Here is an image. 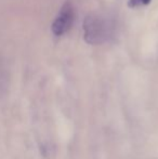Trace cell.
Wrapping results in <instances>:
<instances>
[{
    "label": "cell",
    "mask_w": 158,
    "mask_h": 159,
    "mask_svg": "<svg viewBox=\"0 0 158 159\" xmlns=\"http://www.w3.org/2000/svg\"><path fill=\"white\" fill-rule=\"evenodd\" d=\"M74 22V8L70 2H66L60 10L52 24V32L55 36H62L70 30Z\"/></svg>",
    "instance_id": "6da1fadb"
},
{
    "label": "cell",
    "mask_w": 158,
    "mask_h": 159,
    "mask_svg": "<svg viewBox=\"0 0 158 159\" xmlns=\"http://www.w3.org/2000/svg\"><path fill=\"white\" fill-rule=\"evenodd\" d=\"M84 39L91 44L102 42L105 37V26L103 22L97 16H88L84 25Z\"/></svg>",
    "instance_id": "7a4b0ae2"
},
{
    "label": "cell",
    "mask_w": 158,
    "mask_h": 159,
    "mask_svg": "<svg viewBox=\"0 0 158 159\" xmlns=\"http://www.w3.org/2000/svg\"><path fill=\"white\" fill-rule=\"evenodd\" d=\"M151 0H130L129 1V6L130 7H137L139 4H148Z\"/></svg>",
    "instance_id": "3957f363"
}]
</instances>
